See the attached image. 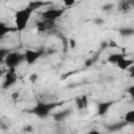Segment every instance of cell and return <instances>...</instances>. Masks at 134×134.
Wrapping results in <instances>:
<instances>
[{
  "mask_svg": "<svg viewBox=\"0 0 134 134\" xmlns=\"http://www.w3.org/2000/svg\"><path fill=\"white\" fill-rule=\"evenodd\" d=\"M12 97H13L14 100H17V99L20 97V92H14V93L12 94Z\"/></svg>",
  "mask_w": 134,
  "mask_h": 134,
  "instance_id": "9a60e30c",
  "label": "cell"
},
{
  "mask_svg": "<svg viewBox=\"0 0 134 134\" xmlns=\"http://www.w3.org/2000/svg\"><path fill=\"white\" fill-rule=\"evenodd\" d=\"M88 103H89V100H88V97L86 95H81V96L76 97V99H75V106L80 110L86 109L88 106Z\"/></svg>",
  "mask_w": 134,
  "mask_h": 134,
  "instance_id": "30bf717a",
  "label": "cell"
},
{
  "mask_svg": "<svg viewBox=\"0 0 134 134\" xmlns=\"http://www.w3.org/2000/svg\"><path fill=\"white\" fill-rule=\"evenodd\" d=\"M65 10H66V8H48L42 13V17H43L44 21L53 23L57 19L62 17V15L65 13Z\"/></svg>",
  "mask_w": 134,
  "mask_h": 134,
  "instance_id": "277c9868",
  "label": "cell"
},
{
  "mask_svg": "<svg viewBox=\"0 0 134 134\" xmlns=\"http://www.w3.org/2000/svg\"><path fill=\"white\" fill-rule=\"evenodd\" d=\"M55 107V104L52 103H43L40 102L38 103L31 110V113L35 114L36 116L40 117V118H45L49 115V113L51 112V110Z\"/></svg>",
  "mask_w": 134,
  "mask_h": 134,
  "instance_id": "3957f363",
  "label": "cell"
},
{
  "mask_svg": "<svg viewBox=\"0 0 134 134\" xmlns=\"http://www.w3.org/2000/svg\"><path fill=\"white\" fill-rule=\"evenodd\" d=\"M124 119H125L126 124H130V125L134 124V110H133V109H131V110L127 111V112H126V114H125Z\"/></svg>",
  "mask_w": 134,
  "mask_h": 134,
  "instance_id": "7c38bea8",
  "label": "cell"
},
{
  "mask_svg": "<svg viewBox=\"0 0 134 134\" xmlns=\"http://www.w3.org/2000/svg\"><path fill=\"white\" fill-rule=\"evenodd\" d=\"M42 5H43L42 2H29L27 6L18 9L15 14V28H16V30L17 31L24 30L28 24V21L30 19L31 14Z\"/></svg>",
  "mask_w": 134,
  "mask_h": 134,
  "instance_id": "6da1fadb",
  "label": "cell"
},
{
  "mask_svg": "<svg viewBox=\"0 0 134 134\" xmlns=\"http://www.w3.org/2000/svg\"><path fill=\"white\" fill-rule=\"evenodd\" d=\"M133 64H134V61H133V60H130V59H126V57L122 58V59H120V60L116 63L117 67H118L120 70H127L128 68L132 67Z\"/></svg>",
  "mask_w": 134,
  "mask_h": 134,
  "instance_id": "ba28073f",
  "label": "cell"
},
{
  "mask_svg": "<svg viewBox=\"0 0 134 134\" xmlns=\"http://www.w3.org/2000/svg\"><path fill=\"white\" fill-rule=\"evenodd\" d=\"M126 55L124 54V53H112V54H110L109 57H108V61L110 62V63H112V64H116L120 59H122V58H125Z\"/></svg>",
  "mask_w": 134,
  "mask_h": 134,
  "instance_id": "8fae6325",
  "label": "cell"
},
{
  "mask_svg": "<svg viewBox=\"0 0 134 134\" xmlns=\"http://www.w3.org/2000/svg\"><path fill=\"white\" fill-rule=\"evenodd\" d=\"M87 134H100V132L97 131V130H91V131H89Z\"/></svg>",
  "mask_w": 134,
  "mask_h": 134,
  "instance_id": "2e32d148",
  "label": "cell"
},
{
  "mask_svg": "<svg viewBox=\"0 0 134 134\" xmlns=\"http://www.w3.org/2000/svg\"><path fill=\"white\" fill-rule=\"evenodd\" d=\"M43 54V50H34V49H26L23 52L24 55V61L26 62L27 65H32L35 64Z\"/></svg>",
  "mask_w": 134,
  "mask_h": 134,
  "instance_id": "5b68a950",
  "label": "cell"
},
{
  "mask_svg": "<svg viewBox=\"0 0 134 134\" xmlns=\"http://www.w3.org/2000/svg\"><path fill=\"white\" fill-rule=\"evenodd\" d=\"M73 3H74V1H71V2H67V1H66V2H65V5L69 6V5H72Z\"/></svg>",
  "mask_w": 134,
  "mask_h": 134,
  "instance_id": "ac0fdd59",
  "label": "cell"
},
{
  "mask_svg": "<svg viewBox=\"0 0 134 134\" xmlns=\"http://www.w3.org/2000/svg\"><path fill=\"white\" fill-rule=\"evenodd\" d=\"M133 92H134V86H131L130 89H129V93H130L131 95H133Z\"/></svg>",
  "mask_w": 134,
  "mask_h": 134,
  "instance_id": "e0dca14e",
  "label": "cell"
},
{
  "mask_svg": "<svg viewBox=\"0 0 134 134\" xmlns=\"http://www.w3.org/2000/svg\"><path fill=\"white\" fill-rule=\"evenodd\" d=\"M113 105V100H106V102H100L97 105V114L98 115H105L109 109L111 108V106Z\"/></svg>",
  "mask_w": 134,
  "mask_h": 134,
  "instance_id": "52a82bcc",
  "label": "cell"
},
{
  "mask_svg": "<svg viewBox=\"0 0 134 134\" xmlns=\"http://www.w3.org/2000/svg\"><path fill=\"white\" fill-rule=\"evenodd\" d=\"M13 31H17L15 27H12V26L5 24L4 22H1L0 21V39L4 38L7 34L13 32Z\"/></svg>",
  "mask_w": 134,
  "mask_h": 134,
  "instance_id": "9c48e42d",
  "label": "cell"
},
{
  "mask_svg": "<svg viewBox=\"0 0 134 134\" xmlns=\"http://www.w3.org/2000/svg\"><path fill=\"white\" fill-rule=\"evenodd\" d=\"M24 61V55L18 51H9V53L5 57L4 64L7 69H17V67Z\"/></svg>",
  "mask_w": 134,
  "mask_h": 134,
  "instance_id": "7a4b0ae2",
  "label": "cell"
},
{
  "mask_svg": "<svg viewBox=\"0 0 134 134\" xmlns=\"http://www.w3.org/2000/svg\"><path fill=\"white\" fill-rule=\"evenodd\" d=\"M38 79H39V75H38L37 73H31V74L29 75V81H30L32 84H35V83L38 81Z\"/></svg>",
  "mask_w": 134,
  "mask_h": 134,
  "instance_id": "5bb4252c",
  "label": "cell"
},
{
  "mask_svg": "<svg viewBox=\"0 0 134 134\" xmlns=\"http://www.w3.org/2000/svg\"><path fill=\"white\" fill-rule=\"evenodd\" d=\"M3 73H5V72H4V71H3V70H0V76H1V75H2V74H3Z\"/></svg>",
  "mask_w": 134,
  "mask_h": 134,
  "instance_id": "d6986e66",
  "label": "cell"
},
{
  "mask_svg": "<svg viewBox=\"0 0 134 134\" xmlns=\"http://www.w3.org/2000/svg\"><path fill=\"white\" fill-rule=\"evenodd\" d=\"M9 49H7V48H1L0 47V64L2 63V62H4V60H5V57L9 53Z\"/></svg>",
  "mask_w": 134,
  "mask_h": 134,
  "instance_id": "4fadbf2b",
  "label": "cell"
},
{
  "mask_svg": "<svg viewBox=\"0 0 134 134\" xmlns=\"http://www.w3.org/2000/svg\"><path fill=\"white\" fill-rule=\"evenodd\" d=\"M18 75L16 72V69H7V71L4 73V81L2 84L3 89H8L17 82Z\"/></svg>",
  "mask_w": 134,
  "mask_h": 134,
  "instance_id": "8992f818",
  "label": "cell"
}]
</instances>
